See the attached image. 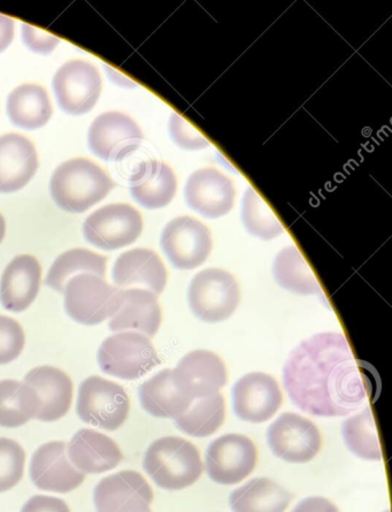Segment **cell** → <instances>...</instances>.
I'll use <instances>...</instances> for the list:
<instances>
[{
	"instance_id": "obj_1",
	"label": "cell",
	"mask_w": 392,
	"mask_h": 512,
	"mask_svg": "<svg viewBox=\"0 0 392 512\" xmlns=\"http://www.w3.org/2000/svg\"><path fill=\"white\" fill-rule=\"evenodd\" d=\"M284 388L298 409L317 417H344L367 400L363 373L342 333H319L291 351Z\"/></svg>"
},
{
	"instance_id": "obj_2",
	"label": "cell",
	"mask_w": 392,
	"mask_h": 512,
	"mask_svg": "<svg viewBox=\"0 0 392 512\" xmlns=\"http://www.w3.org/2000/svg\"><path fill=\"white\" fill-rule=\"evenodd\" d=\"M114 188V182L102 167L86 158L61 164L53 173L50 190L61 210L83 213L102 202Z\"/></svg>"
},
{
	"instance_id": "obj_3",
	"label": "cell",
	"mask_w": 392,
	"mask_h": 512,
	"mask_svg": "<svg viewBox=\"0 0 392 512\" xmlns=\"http://www.w3.org/2000/svg\"><path fill=\"white\" fill-rule=\"evenodd\" d=\"M143 468L155 483L167 491H181L201 478V454L191 442L178 438L158 439L146 450Z\"/></svg>"
},
{
	"instance_id": "obj_4",
	"label": "cell",
	"mask_w": 392,
	"mask_h": 512,
	"mask_svg": "<svg viewBox=\"0 0 392 512\" xmlns=\"http://www.w3.org/2000/svg\"><path fill=\"white\" fill-rule=\"evenodd\" d=\"M65 310L74 322L94 326L118 311L122 289L91 273L75 275L65 286Z\"/></svg>"
},
{
	"instance_id": "obj_5",
	"label": "cell",
	"mask_w": 392,
	"mask_h": 512,
	"mask_svg": "<svg viewBox=\"0 0 392 512\" xmlns=\"http://www.w3.org/2000/svg\"><path fill=\"white\" fill-rule=\"evenodd\" d=\"M240 286L233 274L221 269L197 273L188 289V302L194 315L205 323L224 322L238 308Z\"/></svg>"
},
{
	"instance_id": "obj_6",
	"label": "cell",
	"mask_w": 392,
	"mask_h": 512,
	"mask_svg": "<svg viewBox=\"0 0 392 512\" xmlns=\"http://www.w3.org/2000/svg\"><path fill=\"white\" fill-rule=\"evenodd\" d=\"M159 363L156 348L148 336L136 332L112 335L98 350V364L102 371L124 380L140 379Z\"/></svg>"
},
{
	"instance_id": "obj_7",
	"label": "cell",
	"mask_w": 392,
	"mask_h": 512,
	"mask_svg": "<svg viewBox=\"0 0 392 512\" xmlns=\"http://www.w3.org/2000/svg\"><path fill=\"white\" fill-rule=\"evenodd\" d=\"M129 410L128 394L117 382L99 376L82 382L76 407L82 422L106 431H117L125 424Z\"/></svg>"
},
{
	"instance_id": "obj_8",
	"label": "cell",
	"mask_w": 392,
	"mask_h": 512,
	"mask_svg": "<svg viewBox=\"0 0 392 512\" xmlns=\"http://www.w3.org/2000/svg\"><path fill=\"white\" fill-rule=\"evenodd\" d=\"M143 232V218L132 205L110 204L84 221V238L99 249L118 250L130 246Z\"/></svg>"
},
{
	"instance_id": "obj_9",
	"label": "cell",
	"mask_w": 392,
	"mask_h": 512,
	"mask_svg": "<svg viewBox=\"0 0 392 512\" xmlns=\"http://www.w3.org/2000/svg\"><path fill=\"white\" fill-rule=\"evenodd\" d=\"M161 248L178 270H194L203 265L212 250L209 227L191 217L175 218L161 234Z\"/></svg>"
},
{
	"instance_id": "obj_10",
	"label": "cell",
	"mask_w": 392,
	"mask_h": 512,
	"mask_svg": "<svg viewBox=\"0 0 392 512\" xmlns=\"http://www.w3.org/2000/svg\"><path fill=\"white\" fill-rule=\"evenodd\" d=\"M102 88L101 74L86 60L67 61L53 78L58 104L72 116H82L94 109Z\"/></svg>"
},
{
	"instance_id": "obj_11",
	"label": "cell",
	"mask_w": 392,
	"mask_h": 512,
	"mask_svg": "<svg viewBox=\"0 0 392 512\" xmlns=\"http://www.w3.org/2000/svg\"><path fill=\"white\" fill-rule=\"evenodd\" d=\"M258 452L248 437L241 434L222 435L206 450L207 475L220 485H236L256 469Z\"/></svg>"
},
{
	"instance_id": "obj_12",
	"label": "cell",
	"mask_w": 392,
	"mask_h": 512,
	"mask_svg": "<svg viewBox=\"0 0 392 512\" xmlns=\"http://www.w3.org/2000/svg\"><path fill=\"white\" fill-rule=\"evenodd\" d=\"M144 140L140 126L121 112H106L89 129L88 143L92 154L118 163L141 148Z\"/></svg>"
},
{
	"instance_id": "obj_13",
	"label": "cell",
	"mask_w": 392,
	"mask_h": 512,
	"mask_svg": "<svg viewBox=\"0 0 392 512\" xmlns=\"http://www.w3.org/2000/svg\"><path fill=\"white\" fill-rule=\"evenodd\" d=\"M267 442L276 457L303 464L319 454L321 434L311 420L286 412L268 427Z\"/></svg>"
},
{
	"instance_id": "obj_14",
	"label": "cell",
	"mask_w": 392,
	"mask_h": 512,
	"mask_svg": "<svg viewBox=\"0 0 392 512\" xmlns=\"http://www.w3.org/2000/svg\"><path fill=\"white\" fill-rule=\"evenodd\" d=\"M174 384L191 400L218 394L228 380L224 361L209 350H196L184 356L173 370Z\"/></svg>"
},
{
	"instance_id": "obj_15",
	"label": "cell",
	"mask_w": 392,
	"mask_h": 512,
	"mask_svg": "<svg viewBox=\"0 0 392 512\" xmlns=\"http://www.w3.org/2000/svg\"><path fill=\"white\" fill-rule=\"evenodd\" d=\"M94 501L97 512H152L153 491L136 471H121L99 481Z\"/></svg>"
},
{
	"instance_id": "obj_16",
	"label": "cell",
	"mask_w": 392,
	"mask_h": 512,
	"mask_svg": "<svg viewBox=\"0 0 392 512\" xmlns=\"http://www.w3.org/2000/svg\"><path fill=\"white\" fill-rule=\"evenodd\" d=\"M282 402L278 381L266 373H249L233 387L234 411L244 422H267L279 411Z\"/></svg>"
},
{
	"instance_id": "obj_17",
	"label": "cell",
	"mask_w": 392,
	"mask_h": 512,
	"mask_svg": "<svg viewBox=\"0 0 392 512\" xmlns=\"http://www.w3.org/2000/svg\"><path fill=\"white\" fill-rule=\"evenodd\" d=\"M235 196L233 181L212 167L192 173L184 188L189 208L209 219L228 215L233 209Z\"/></svg>"
},
{
	"instance_id": "obj_18",
	"label": "cell",
	"mask_w": 392,
	"mask_h": 512,
	"mask_svg": "<svg viewBox=\"0 0 392 512\" xmlns=\"http://www.w3.org/2000/svg\"><path fill=\"white\" fill-rule=\"evenodd\" d=\"M63 441H52L38 448L30 462V478L42 491L66 494L80 487L86 475L75 468Z\"/></svg>"
},
{
	"instance_id": "obj_19",
	"label": "cell",
	"mask_w": 392,
	"mask_h": 512,
	"mask_svg": "<svg viewBox=\"0 0 392 512\" xmlns=\"http://www.w3.org/2000/svg\"><path fill=\"white\" fill-rule=\"evenodd\" d=\"M25 384L34 389L40 401L36 419L52 423L68 414L73 401V382L64 371L40 366L26 374Z\"/></svg>"
},
{
	"instance_id": "obj_20",
	"label": "cell",
	"mask_w": 392,
	"mask_h": 512,
	"mask_svg": "<svg viewBox=\"0 0 392 512\" xmlns=\"http://www.w3.org/2000/svg\"><path fill=\"white\" fill-rule=\"evenodd\" d=\"M161 308L156 294L150 290L122 289L119 309L110 320L112 332H136L152 338L160 328Z\"/></svg>"
},
{
	"instance_id": "obj_21",
	"label": "cell",
	"mask_w": 392,
	"mask_h": 512,
	"mask_svg": "<svg viewBox=\"0 0 392 512\" xmlns=\"http://www.w3.org/2000/svg\"><path fill=\"white\" fill-rule=\"evenodd\" d=\"M42 266L32 255L12 259L0 280V303L7 311H26L40 293Z\"/></svg>"
},
{
	"instance_id": "obj_22",
	"label": "cell",
	"mask_w": 392,
	"mask_h": 512,
	"mask_svg": "<svg viewBox=\"0 0 392 512\" xmlns=\"http://www.w3.org/2000/svg\"><path fill=\"white\" fill-rule=\"evenodd\" d=\"M130 193L145 209L165 208L173 201L178 180L171 167L156 159H145L129 178Z\"/></svg>"
},
{
	"instance_id": "obj_23",
	"label": "cell",
	"mask_w": 392,
	"mask_h": 512,
	"mask_svg": "<svg viewBox=\"0 0 392 512\" xmlns=\"http://www.w3.org/2000/svg\"><path fill=\"white\" fill-rule=\"evenodd\" d=\"M166 266L155 251L137 248L124 252L115 261L112 279L119 288L143 286L160 295L167 285Z\"/></svg>"
},
{
	"instance_id": "obj_24",
	"label": "cell",
	"mask_w": 392,
	"mask_h": 512,
	"mask_svg": "<svg viewBox=\"0 0 392 512\" xmlns=\"http://www.w3.org/2000/svg\"><path fill=\"white\" fill-rule=\"evenodd\" d=\"M38 168L35 145L19 134L0 136V193L11 194L25 188Z\"/></svg>"
},
{
	"instance_id": "obj_25",
	"label": "cell",
	"mask_w": 392,
	"mask_h": 512,
	"mask_svg": "<svg viewBox=\"0 0 392 512\" xmlns=\"http://www.w3.org/2000/svg\"><path fill=\"white\" fill-rule=\"evenodd\" d=\"M68 458L76 469L87 473L113 470L124 458L117 442L94 430H80L68 445Z\"/></svg>"
},
{
	"instance_id": "obj_26",
	"label": "cell",
	"mask_w": 392,
	"mask_h": 512,
	"mask_svg": "<svg viewBox=\"0 0 392 512\" xmlns=\"http://www.w3.org/2000/svg\"><path fill=\"white\" fill-rule=\"evenodd\" d=\"M143 409L157 418H179L192 402L174 384L173 370H164L153 376L138 391Z\"/></svg>"
},
{
	"instance_id": "obj_27",
	"label": "cell",
	"mask_w": 392,
	"mask_h": 512,
	"mask_svg": "<svg viewBox=\"0 0 392 512\" xmlns=\"http://www.w3.org/2000/svg\"><path fill=\"white\" fill-rule=\"evenodd\" d=\"M6 109L12 124L27 131L48 124L53 112L46 90L32 83L15 88L7 98Z\"/></svg>"
},
{
	"instance_id": "obj_28",
	"label": "cell",
	"mask_w": 392,
	"mask_h": 512,
	"mask_svg": "<svg viewBox=\"0 0 392 512\" xmlns=\"http://www.w3.org/2000/svg\"><path fill=\"white\" fill-rule=\"evenodd\" d=\"M291 494L268 478H256L237 488L230 495L229 506L234 512H284Z\"/></svg>"
},
{
	"instance_id": "obj_29",
	"label": "cell",
	"mask_w": 392,
	"mask_h": 512,
	"mask_svg": "<svg viewBox=\"0 0 392 512\" xmlns=\"http://www.w3.org/2000/svg\"><path fill=\"white\" fill-rule=\"evenodd\" d=\"M273 273L279 286L290 293L324 297L311 266L307 264L302 252L294 246L279 252L274 261Z\"/></svg>"
},
{
	"instance_id": "obj_30",
	"label": "cell",
	"mask_w": 392,
	"mask_h": 512,
	"mask_svg": "<svg viewBox=\"0 0 392 512\" xmlns=\"http://www.w3.org/2000/svg\"><path fill=\"white\" fill-rule=\"evenodd\" d=\"M40 401L36 392L25 382L0 381V426L15 429L36 417Z\"/></svg>"
},
{
	"instance_id": "obj_31",
	"label": "cell",
	"mask_w": 392,
	"mask_h": 512,
	"mask_svg": "<svg viewBox=\"0 0 392 512\" xmlns=\"http://www.w3.org/2000/svg\"><path fill=\"white\" fill-rule=\"evenodd\" d=\"M107 258L88 249H72L60 255L50 267L44 284L59 293H64L69 279L81 273H91L105 278Z\"/></svg>"
},
{
	"instance_id": "obj_32",
	"label": "cell",
	"mask_w": 392,
	"mask_h": 512,
	"mask_svg": "<svg viewBox=\"0 0 392 512\" xmlns=\"http://www.w3.org/2000/svg\"><path fill=\"white\" fill-rule=\"evenodd\" d=\"M226 418V404L220 393L192 402L175 424L183 433L194 438H207L217 432Z\"/></svg>"
},
{
	"instance_id": "obj_33",
	"label": "cell",
	"mask_w": 392,
	"mask_h": 512,
	"mask_svg": "<svg viewBox=\"0 0 392 512\" xmlns=\"http://www.w3.org/2000/svg\"><path fill=\"white\" fill-rule=\"evenodd\" d=\"M345 445L353 455L366 461L382 460V449L371 408L345 420L342 427Z\"/></svg>"
},
{
	"instance_id": "obj_34",
	"label": "cell",
	"mask_w": 392,
	"mask_h": 512,
	"mask_svg": "<svg viewBox=\"0 0 392 512\" xmlns=\"http://www.w3.org/2000/svg\"><path fill=\"white\" fill-rule=\"evenodd\" d=\"M241 217L245 229L260 240H273L284 232L278 216L255 188L245 191Z\"/></svg>"
},
{
	"instance_id": "obj_35",
	"label": "cell",
	"mask_w": 392,
	"mask_h": 512,
	"mask_svg": "<svg viewBox=\"0 0 392 512\" xmlns=\"http://www.w3.org/2000/svg\"><path fill=\"white\" fill-rule=\"evenodd\" d=\"M26 453L17 441L0 438V493L20 483L25 471Z\"/></svg>"
},
{
	"instance_id": "obj_36",
	"label": "cell",
	"mask_w": 392,
	"mask_h": 512,
	"mask_svg": "<svg viewBox=\"0 0 392 512\" xmlns=\"http://www.w3.org/2000/svg\"><path fill=\"white\" fill-rule=\"evenodd\" d=\"M26 335L17 320L0 316V365L19 358L25 348Z\"/></svg>"
},
{
	"instance_id": "obj_37",
	"label": "cell",
	"mask_w": 392,
	"mask_h": 512,
	"mask_svg": "<svg viewBox=\"0 0 392 512\" xmlns=\"http://www.w3.org/2000/svg\"><path fill=\"white\" fill-rule=\"evenodd\" d=\"M168 129L173 142L184 150H203L210 147V141L179 113L172 114Z\"/></svg>"
},
{
	"instance_id": "obj_38",
	"label": "cell",
	"mask_w": 392,
	"mask_h": 512,
	"mask_svg": "<svg viewBox=\"0 0 392 512\" xmlns=\"http://www.w3.org/2000/svg\"><path fill=\"white\" fill-rule=\"evenodd\" d=\"M22 40L27 48L40 55H49L60 42L58 37L27 24L22 26Z\"/></svg>"
},
{
	"instance_id": "obj_39",
	"label": "cell",
	"mask_w": 392,
	"mask_h": 512,
	"mask_svg": "<svg viewBox=\"0 0 392 512\" xmlns=\"http://www.w3.org/2000/svg\"><path fill=\"white\" fill-rule=\"evenodd\" d=\"M21 512H71V509L64 500L36 495L27 501Z\"/></svg>"
},
{
	"instance_id": "obj_40",
	"label": "cell",
	"mask_w": 392,
	"mask_h": 512,
	"mask_svg": "<svg viewBox=\"0 0 392 512\" xmlns=\"http://www.w3.org/2000/svg\"><path fill=\"white\" fill-rule=\"evenodd\" d=\"M291 512H340L332 501L319 496L307 498L297 504Z\"/></svg>"
},
{
	"instance_id": "obj_41",
	"label": "cell",
	"mask_w": 392,
	"mask_h": 512,
	"mask_svg": "<svg viewBox=\"0 0 392 512\" xmlns=\"http://www.w3.org/2000/svg\"><path fill=\"white\" fill-rule=\"evenodd\" d=\"M14 20L0 14V53L10 47L14 38Z\"/></svg>"
},
{
	"instance_id": "obj_42",
	"label": "cell",
	"mask_w": 392,
	"mask_h": 512,
	"mask_svg": "<svg viewBox=\"0 0 392 512\" xmlns=\"http://www.w3.org/2000/svg\"><path fill=\"white\" fill-rule=\"evenodd\" d=\"M6 234V221L2 213H0V243L3 242Z\"/></svg>"
},
{
	"instance_id": "obj_43",
	"label": "cell",
	"mask_w": 392,
	"mask_h": 512,
	"mask_svg": "<svg viewBox=\"0 0 392 512\" xmlns=\"http://www.w3.org/2000/svg\"><path fill=\"white\" fill-rule=\"evenodd\" d=\"M384 512H389V511L387 510V511H384Z\"/></svg>"
}]
</instances>
